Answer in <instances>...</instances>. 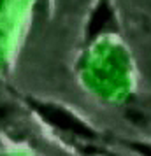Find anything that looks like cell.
<instances>
[{"label":"cell","mask_w":151,"mask_h":156,"mask_svg":"<svg viewBox=\"0 0 151 156\" xmlns=\"http://www.w3.org/2000/svg\"><path fill=\"white\" fill-rule=\"evenodd\" d=\"M46 116H48V119H51L53 123H56L58 126L69 128V130H72V132H77V133H88L86 130L81 126V123H77L76 119H72L70 116L60 112V111H56V109H53L51 112H46Z\"/></svg>","instance_id":"1"}]
</instances>
